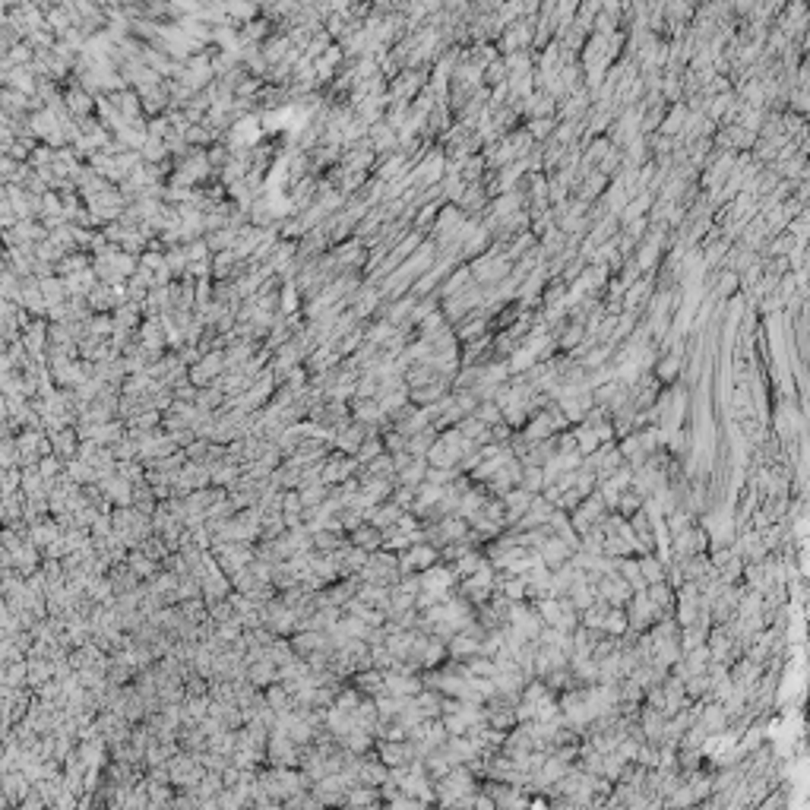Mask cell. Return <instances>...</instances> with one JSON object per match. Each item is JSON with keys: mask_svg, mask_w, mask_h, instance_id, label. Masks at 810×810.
Instances as JSON below:
<instances>
[{"mask_svg": "<svg viewBox=\"0 0 810 810\" xmlns=\"http://www.w3.org/2000/svg\"><path fill=\"white\" fill-rule=\"evenodd\" d=\"M595 592H598V602H608L611 608H627V604L633 602V595H636L618 573H604V576L598 579Z\"/></svg>", "mask_w": 810, "mask_h": 810, "instance_id": "cell-3", "label": "cell"}, {"mask_svg": "<svg viewBox=\"0 0 810 810\" xmlns=\"http://www.w3.org/2000/svg\"><path fill=\"white\" fill-rule=\"evenodd\" d=\"M484 199H488V190L481 184H468L466 197L459 199V209L462 213H478V209H484Z\"/></svg>", "mask_w": 810, "mask_h": 810, "instance_id": "cell-13", "label": "cell"}, {"mask_svg": "<svg viewBox=\"0 0 810 810\" xmlns=\"http://www.w3.org/2000/svg\"><path fill=\"white\" fill-rule=\"evenodd\" d=\"M437 557H440V551L434 548V544H427V542H421V544H412L408 551H402L399 554V573H425V570H431V567H437Z\"/></svg>", "mask_w": 810, "mask_h": 810, "instance_id": "cell-2", "label": "cell"}, {"mask_svg": "<svg viewBox=\"0 0 810 810\" xmlns=\"http://www.w3.org/2000/svg\"><path fill=\"white\" fill-rule=\"evenodd\" d=\"M639 570H643V579L645 586H655V583H668V570H665V563L659 560L655 554H643L639 557Z\"/></svg>", "mask_w": 810, "mask_h": 810, "instance_id": "cell-11", "label": "cell"}, {"mask_svg": "<svg viewBox=\"0 0 810 810\" xmlns=\"http://www.w3.org/2000/svg\"><path fill=\"white\" fill-rule=\"evenodd\" d=\"M374 797H377V791H374V788H355V791H349V804H355V807H371Z\"/></svg>", "mask_w": 810, "mask_h": 810, "instance_id": "cell-26", "label": "cell"}, {"mask_svg": "<svg viewBox=\"0 0 810 810\" xmlns=\"http://www.w3.org/2000/svg\"><path fill=\"white\" fill-rule=\"evenodd\" d=\"M538 614H542L544 627H560V618H563V598H542V602H535Z\"/></svg>", "mask_w": 810, "mask_h": 810, "instance_id": "cell-12", "label": "cell"}, {"mask_svg": "<svg viewBox=\"0 0 810 810\" xmlns=\"http://www.w3.org/2000/svg\"><path fill=\"white\" fill-rule=\"evenodd\" d=\"M522 491H529V494H542L544 488H548V478H544V468H522Z\"/></svg>", "mask_w": 810, "mask_h": 810, "instance_id": "cell-20", "label": "cell"}, {"mask_svg": "<svg viewBox=\"0 0 810 810\" xmlns=\"http://www.w3.org/2000/svg\"><path fill=\"white\" fill-rule=\"evenodd\" d=\"M383 447H386L383 440H380L377 434H371V437H367V440L361 443V450H358L355 459H358V462H374V459H380V456H383Z\"/></svg>", "mask_w": 810, "mask_h": 810, "instance_id": "cell-22", "label": "cell"}, {"mask_svg": "<svg viewBox=\"0 0 810 810\" xmlns=\"http://www.w3.org/2000/svg\"><path fill=\"white\" fill-rule=\"evenodd\" d=\"M614 573H618L620 579H624L627 586H630L633 592H645L649 586H645V579H643V570H639V557L633 560V557H620L618 560V567H614Z\"/></svg>", "mask_w": 810, "mask_h": 810, "instance_id": "cell-9", "label": "cell"}, {"mask_svg": "<svg viewBox=\"0 0 810 810\" xmlns=\"http://www.w3.org/2000/svg\"><path fill=\"white\" fill-rule=\"evenodd\" d=\"M573 554H576V551H573L567 542H560L557 535H551L548 542H544L542 548H538V557H542V563L548 567L551 573H557L560 567H567V563L573 560Z\"/></svg>", "mask_w": 810, "mask_h": 810, "instance_id": "cell-5", "label": "cell"}, {"mask_svg": "<svg viewBox=\"0 0 810 810\" xmlns=\"http://www.w3.org/2000/svg\"><path fill=\"white\" fill-rule=\"evenodd\" d=\"M127 567H130V570L137 573L139 579H146V576L152 579V573H155V560H152V557H146V554H143V551H139V548L133 551L130 557H127Z\"/></svg>", "mask_w": 810, "mask_h": 810, "instance_id": "cell-21", "label": "cell"}, {"mask_svg": "<svg viewBox=\"0 0 810 810\" xmlns=\"http://www.w3.org/2000/svg\"><path fill=\"white\" fill-rule=\"evenodd\" d=\"M475 418H478L484 427H497V425H503V408L497 402H478Z\"/></svg>", "mask_w": 810, "mask_h": 810, "instance_id": "cell-19", "label": "cell"}, {"mask_svg": "<svg viewBox=\"0 0 810 810\" xmlns=\"http://www.w3.org/2000/svg\"><path fill=\"white\" fill-rule=\"evenodd\" d=\"M526 133H529L532 139H548V137H554V117H542V121H529V127H526Z\"/></svg>", "mask_w": 810, "mask_h": 810, "instance_id": "cell-23", "label": "cell"}, {"mask_svg": "<svg viewBox=\"0 0 810 810\" xmlns=\"http://www.w3.org/2000/svg\"><path fill=\"white\" fill-rule=\"evenodd\" d=\"M238 250H222V254H215V260H213V275L215 279H228V275L234 273V266H238Z\"/></svg>", "mask_w": 810, "mask_h": 810, "instance_id": "cell-14", "label": "cell"}, {"mask_svg": "<svg viewBox=\"0 0 810 810\" xmlns=\"http://www.w3.org/2000/svg\"><path fill=\"white\" fill-rule=\"evenodd\" d=\"M355 690L367 696H386V674L377 671V668H367V671H358L355 674Z\"/></svg>", "mask_w": 810, "mask_h": 810, "instance_id": "cell-8", "label": "cell"}, {"mask_svg": "<svg viewBox=\"0 0 810 810\" xmlns=\"http://www.w3.org/2000/svg\"><path fill=\"white\" fill-rule=\"evenodd\" d=\"M225 13H228V22H231V16H234V20H247V22H254L257 7H254V3H225Z\"/></svg>", "mask_w": 810, "mask_h": 810, "instance_id": "cell-24", "label": "cell"}, {"mask_svg": "<svg viewBox=\"0 0 810 810\" xmlns=\"http://www.w3.org/2000/svg\"><path fill=\"white\" fill-rule=\"evenodd\" d=\"M437 791H440V797H443V807H450V804L462 801V797H472L475 779H472V772H468L466 766H456L450 776L440 779Z\"/></svg>", "mask_w": 810, "mask_h": 810, "instance_id": "cell-1", "label": "cell"}, {"mask_svg": "<svg viewBox=\"0 0 810 810\" xmlns=\"http://www.w3.org/2000/svg\"><path fill=\"white\" fill-rule=\"evenodd\" d=\"M573 434H576V443H579V453H583V456H592V453H598V450H602V440L595 437V431H592V427L576 425V427H573Z\"/></svg>", "mask_w": 810, "mask_h": 810, "instance_id": "cell-17", "label": "cell"}, {"mask_svg": "<svg viewBox=\"0 0 810 810\" xmlns=\"http://www.w3.org/2000/svg\"><path fill=\"white\" fill-rule=\"evenodd\" d=\"M187 247V257H190V263H203V260H209V244L206 240H193V244H184Z\"/></svg>", "mask_w": 810, "mask_h": 810, "instance_id": "cell-25", "label": "cell"}, {"mask_svg": "<svg viewBox=\"0 0 810 810\" xmlns=\"http://www.w3.org/2000/svg\"><path fill=\"white\" fill-rule=\"evenodd\" d=\"M63 102H67V111L76 121H86V117L95 111V98H92L83 86H70V89L63 92Z\"/></svg>", "mask_w": 810, "mask_h": 810, "instance_id": "cell-7", "label": "cell"}, {"mask_svg": "<svg viewBox=\"0 0 810 810\" xmlns=\"http://www.w3.org/2000/svg\"><path fill=\"white\" fill-rule=\"evenodd\" d=\"M358 468V459H351V456L345 453H336L330 456V459H323V484L326 488H336V484H345V481H351V475H355Z\"/></svg>", "mask_w": 810, "mask_h": 810, "instance_id": "cell-4", "label": "cell"}, {"mask_svg": "<svg viewBox=\"0 0 810 810\" xmlns=\"http://www.w3.org/2000/svg\"><path fill=\"white\" fill-rule=\"evenodd\" d=\"M608 636H627L630 633V618H627V608H611L608 614V624H604Z\"/></svg>", "mask_w": 810, "mask_h": 810, "instance_id": "cell-15", "label": "cell"}, {"mask_svg": "<svg viewBox=\"0 0 810 810\" xmlns=\"http://www.w3.org/2000/svg\"><path fill=\"white\" fill-rule=\"evenodd\" d=\"M351 544L361 548V551H367V554H377V551L383 548V532L374 529L371 522H367V526H361V529L351 532Z\"/></svg>", "mask_w": 810, "mask_h": 810, "instance_id": "cell-10", "label": "cell"}, {"mask_svg": "<svg viewBox=\"0 0 810 810\" xmlns=\"http://www.w3.org/2000/svg\"><path fill=\"white\" fill-rule=\"evenodd\" d=\"M165 266L171 269V275H187V269H190V257H187L184 244H181V247L165 250Z\"/></svg>", "mask_w": 810, "mask_h": 810, "instance_id": "cell-18", "label": "cell"}, {"mask_svg": "<svg viewBox=\"0 0 810 810\" xmlns=\"http://www.w3.org/2000/svg\"><path fill=\"white\" fill-rule=\"evenodd\" d=\"M314 544H316V548H330L333 551V548H339V544H342V538H339L336 532H333V535H326V532H316Z\"/></svg>", "mask_w": 810, "mask_h": 810, "instance_id": "cell-27", "label": "cell"}, {"mask_svg": "<svg viewBox=\"0 0 810 810\" xmlns=\"http://www.w3.org/2000/svg\"><path fill=\"white\" fill-rule=\"evenodd\" d=\"M680 371H684V358H680V355H662L659 367H655V377H659V380H678Z\"/></svg>", "mask_w": 810, "mask_h": 810, "instance_id": "cell-16", "label": "cell"}, {"mask_svg": "<svg viewBox=\"0 0 810 810\" xmlns=\"http://www.w3.org/2000/svg\"><path fill=\"white\" fill-rule=\"evenodd\" d=\"M351 418H355L358 425L377 427L380 421L386 418V412H383V405H380L377 399H351Z\"/></svg>", "mask_w": 810, "mask_h": 810, "instance_id": "cell-6", "label": "cell"}]
</instances>
